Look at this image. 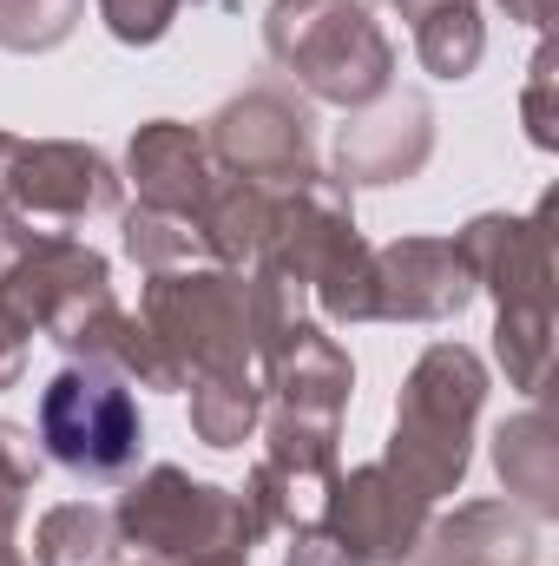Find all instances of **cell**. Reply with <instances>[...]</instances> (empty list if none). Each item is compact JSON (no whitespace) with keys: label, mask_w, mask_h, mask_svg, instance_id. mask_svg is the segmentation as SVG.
Segmentation results:
<instances>
[{"label":"cell","mask_w":559,"mask_h":566,"mask_svg":"<svg viewBox=\"0 0 559 566\" xmlns=\"http://www.w3.org/2000/svg\"><path fill=\"white\" fill-rule=\"evenodd\" d=\"M40 428H46V448L86 474L126 468L139 454V409H133L126 382L113 369H93V363L53 376V389L40 402Z\"/></svg>","instance_id":"6da1fadb"}]
</instances>
